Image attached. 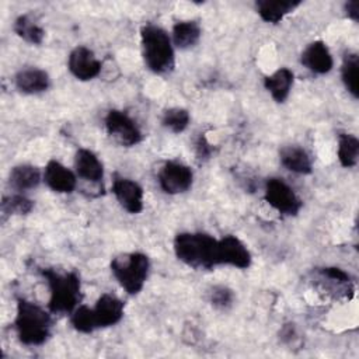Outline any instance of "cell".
I'll return each mask as SVG.
<instances>
[{
	"instance_id": "obj_10",
	"label": "cell",
	"mask_w": 359,
	"mask_h": 359,
	"mask_svg": "<svg viewBox=\"0 0 359 359\" xmlns=\"http://www.w3.org/2000/svg\"><path fill=\"white\" fill-rule=\"evenodd\" d=\"M67 66L70 73L81 81L93 80L101 73L102 69V63L87 46H76L69 55Z\"/></svg>"
},
{
	"instance_id": "obj_24",
	"label": "cell",
	"mask_w": 359,
	"mask_h": 359,
	"mask_svg": "<svg viewBox=\"0 0 359 359\" xmlns=\"http://www.w3.org/2000/svg\"><path fill=\"white\" fill-rule=\"evenodd\" d=\"M358 76H359V56L355 52H346L341 66V77L348 93L352 94L353 98L359 97L358 90Z\"/></svg>"
},
{
	"instance_id": "obj_16",
	"label": "cell",
	"mask_w": 359,
	"mask_h": 359,
	"mask_svg": "<svg viewBox=\"0 0 359 359\" xmlns=\"http://www.w3.org/2000/svg\"><path fill=\"white\" fill-rule=\"evenodd\" d=\"M74 168L84 181L98 184L104 178V167L100 158L88 149H79L74 157Z\"/></svg>"
},
{
	"instance_id": "obj_26",
	"label": "cell",
	"mask_w": 359,
	"mask_h": 359,
	"mask_svg": "<svg viewBox=\"0 0 359 359\" xmlns=\"http://www.w3.org/2000/svg\"><path fill=\"white\" fill-rule=\"evenodd\" d=\"M161 123L168 130H171L174 133H180V132L185 130L189 123V112L180 107L168 108L163 114Z\"/></svg>"
},
{
	"instance_id": "obj_4",
	"label": "cell",
	"mask_w": 359,
	"mask_h": 359,
	"mask_svg": "<svg viewBox=\"0 0 359 359\" xmlns=\"http://www.w3.org/2000/svg\"><path fill=\"white\" fill-rule=\"evenodd\" d=\"M140 39L144 63L153 73L163 74L174 69L175 57L172 41L163 28L154 24L143 25Z\"/></svg>"
},
{
	"instance_id": "obj_31",
	"label": "cell",
	"mask_w": 359,
	"mask_h": 359,
	"mask_svg": "<svg viewBox=\"0 0 359 359\" xmlns=\"http://www.w3.org/2000/svg\"><path fill=\"white\" fill-rule=\"evenodd\" d=\"M345 11H346V15L353 20L355 22L359 20V3L358 1H348L345 4Z\"/></svg>"
},
{
	"instance_id": "obj_3",
	"label": "cell",
	"mask_w": 359,
	"mask_h": 359,
	"mask_svg": "<svg viewBox=\"0 0 359 359\" xmlns=\"http://www.w3.org/2000/svg\"><path fill=\"white\" fill-rule=\"evenodd\" d=\"M41 273L49 287V310L55 314H72L81 299L80 278L76 272H60L52 268L42 269Z\"/></svg>"
},
{
	"instance_id": "obj_17",
	"label": "cell",
	"mask_w": 359,
	"mask_h": 359,
	"mask_svg": "<svg viewBox=\"0 0 359 359\" xmlns=\"http://www.w3.org/2000/svg\"><path fill=\"white\" fill-rule=\"evenodd\" d=\"M293 72L287 67H279L272 74L266 76L264 80L265 88L271 94V97L276 102H285V100L289 97L290 88L293 86Z\"/></svg>"
},
{
	"instance_id": "obj_27",
	"label": "cell",
	"mask_w": 359,
	"mask_h": 359,
	"mask_svg": "<svg viewBox=\"0 0 359 359\" xmlns=\"http://www.w3.org/2000/svg\"><path fill=\"white\" fill-rule=\"evenodd\" d=\"M70 323L76 331L83 332V334H90L97 328L95 321H94L93 309L88 306H84V304L77 306L73 310V313L70 316Z\"/></svg>"
},
{
	"instance_id": "obj_11",
	"label": "cell",
	"mask_w": 359,
	"mask_h": 359,
	"mask_svg": "<svg viewBox=\"0 0 359 359\" xmlns=\"http://www.w3.org/2000/svg\"><path fill=\"white\" fill-rule=\"evenodd\" d=\"M112 192L119 205L129 213H139L143 209V189L129 178L116 177L112 182Z\"/></svg>"
},
{
	"instance_id": "obj_6",
	"label": "cell",
	"mask_w": 359,
	"mask_h": 359,
	"mask_svg": "<svg viewBox=\"0 0 359 359\" xmlns=\"http://www.w3.org/2000/svg\"><path fill=\"white\" fill-rule=\"evenodd\" d=\"M108 135L119 144L130 147L142 142V132L136 122L123 111L111 109L105 116Z\"/></svg>"
},
{
	"instance_id": "obj_15",
	"label": "cell",
	"mask_w": 359,
	"mask_h": 359,
	"mask_svg": "<svg viewBox=\"0 0 359 359\" xmlns=\"http://www.w3.org/2000/svg\"><path fill=\"white\" fill-rule=\"evenodd\" d=\"M15 87L24 94H39L49 88V74L38 67H27L20 70L14 79Z\"/></svg>"
},
{
	"instance_id": "obj_13",
	"label": "cell",
	"mask_w": 359,
	"mask_h": 359,
	"mask_svg": "<svg viewBox=\"0 0 359 359\" xmlns=\"http://www.w3.org/2000/svg\"><path fill=\"white\" fill-rule=\"evenodd\" d=\"M300 62L304 67L316 74H325L332 69L334 60L330 49L323 41H314L309 43L302 52Z\"/></svg>"
},
{
	"instance_id": "obj_12",
	"label": "cell",
	"mask_w": 359,
	"mask_h": 359,
	"mask_svg": "<svg viewBox=\"0 0 359 359\" xmlns=\"http://www.w3.org/2000/svg\"><path fill=\"white\" fill-rule=\"evenodd\" d=\"M97 328H105L118 324L123 317V303L111 293H104L93 307Z\"/></svg>"
},
{
	"instance_id": "obj_1",
	"label": "cell",
	"mask_w": 359,
	"mask_h": 359,
	"mask_svg": "<svg viewBox=\"0 0 359 359\" xmlns=\"http://www.w3.org/2000/svg\"><path fill=\"white\" fill-rule=\"evenodd\" d=\"M52 318L41 306L27 299L17 300L14 328L21 344L28 346L42 345L50 335Z\"/></svg>"
},
{
	"instance_id": "obj_14",
	"label": "cell",
	"mask_w": 359,
	"mask_h": 359,
	"mask_svg": "<svg viewBox=\"0 0 359 359\" xmlns=\"http://www.w3.org/2000/svg\"><path fill=\"white\" fill-rule=\"evenodd\" d=\"M45 184L55 192L70 194L77 185V178L67 167L56 160H50L43 171Z\"/></svg>"
},
{
	"instance_id": "obj_21",
	"label": "cell",
	"mask_w": 359,
	"mask_h": 359,
	"mask_svg": "<svg viewBox=\"0 0 359 359\" xmlns=\"http://www.w3.org/2000/svg\"><path fill=\"white\" fill-rule=\"evenodd\" d=\"M201 27L196 21H178L172 27V43L180 49H188L198 43Z\"/></svg>"
},
{
	"instance_id": "obj_29",
	"label": "cell",
	"mask_w": 359,
	"mask_h": 359,
	"mask_svg": "<svg viewBox=\"0 0 359 359\" xmlns=\"http://www.w3.org/2000/svg\"><path fill=\"white\" fill-rule=\"evenodd\" d=\"M233 292L227 287V286H223V285H217V286H213L212 290L209 292V300L210 303L216 307V309H227L229 306H231L233 303Z\"/></svg>"
},
{
	"instance_id": "obj_22",
	"label": "cell",
	"mask_w": 359,
	"mask_h": 359,
	"mask_svg": "<svg viewBox=\"0 0 359 359\" xmlns=\"http://www.w3.org/2000/svg\"><path fill=\"white\" fill-rule=\"evenodd\" d=\"M14 32L31 45H39L45 38L43 28L31 14H22L17 17L14 21Z\"/></svg>"
},
{
	"instance_id": "obj_8",
	"label": "cell",
	"mask_w": 359,
	"mask_h": 359,
	"mask_svg": "<svg viewBox=\"0 0 359 359\" xmlns=\"http://www.w3.org/2000/svg\"><path fill=\"white\" fill-rule=\"evenodd\" d=\"M192 170L178 161H167L158 172L161 189L168 195H177L188 191L192 185Z\"/></svg>"
},
{
	"instance_id": "obj_9",
	"label": "cell",
	"mask_w": 359,
	"mask_h": 359,
	"mask_svg": "<svg viewBox=\"0 0 359 359\" xmlns=\"http://www.w3.org/2000/svg\"><path fill=\"white\" fill-rule=\"evenodd\" d=\"M217 265H231L245 269L251 264V254L245 244L236 236H224L217 240L216 250Z\"/></svg>"
},
{
	"instance_id": "obj_19",
	"label": "cell",
	"mask_w": 359,
	"mask_h": 359,
	"mask_svg": "<svg viewBox=\"0 0 359 359\" xmlns=\"http://www.w3.org/2000/svg\"><path fill=\"white\" fill-rule=\"evenodd\" d=\"M280 163L285 168L296 174H310L311 160L307 151L299 146H285L279 151Z\"/></svg>"
},
{
	"instance_id": "obj_20",
	"label": "cell",
	"mask_w": 359,
	"mask_h": 359,
	"mask_svg": "<svg viewBox=\"0 0 359 359\" xmlns=\"http://www.w3.org/2000/svg\"><path fill=\"white\" fill-rule=\"evenodd\" d=\"M8 181L15 191L22 192V191L34 189L41 182V172L35 165L20 164L13 167V170L10 171Z\"/></svg>"
},
{
	"instance_id": "obj_30",
	"label": "cell",
	"mask_w": 359,
	"mask_h": 359,
	"mask_svg": "<svg viewBox=\"0 0 359 359\" xmlns=\"http://www.w3.org/2000/svg\"><path fill=\"white\" fill-rule=\"evenodd\" d=\"M195 151H196V157L199 160H206L212 154V146L203 135H199V137L196 139Z\"/></svg>"
},
{
	"instance_id": "obj_2",
	"label": "cell",
	"mask_w": 359,
	"mask_h": 359,
	"mask_svg": "<svg viewBox=\"0 0 359 359\" xmlns=\"http://www.w3.org/2000/svg\"><path fill=\"white\" fill-rule=\"evenodd\" d=\"M217 240L206 233H180L174 238L177 258L194 269H212L216 261Z\"/></svg>"
},
{
	"instance_id": "obj_7",
	"label": "cell",
	"mask_w": 359,
	"mask_h": 359,
	"mask_svg": "<svg viewBox=\"0 0 359 359\" xmlns=\"http://www.w3.org/2000/svg\"><path fill=\"white\" fill-rule=\"evenodd\" d=\"M265 201L282 215H297L302 201L283 180L269 178L265 184Z\"/></svg>"
},
{
	"instance_id": "obj_23",
	"label": "cell",
	"mask_w": 359,
	"mask_h": 359,
	"mask_svg": "<svg viewBox=\"0 0 359 359\" xmlns=\"http://www.w3.org/2000/svg\"><path fill=\"white\" fill-rule=\"evenodd\" d=\"M318 276L321 282H327L328 285H332L331 292L337 294L348 296V293L353 292L351 276L341 268L328 266L318 271Z\"/></svg>"
},
{
	"instance_id": "obj_25",
	"label": "cell",
	"mask_w": 359,
	"mask_h": 359,
	"mask_svg": "<svg viewBox=\"0 0 359 359\" xmlns=\"http://www.w3.org/2000/svg\"><path fill=\"white\" fill-rule=\"evenodd\" d=\"M359 157V140L351 133H341L338 136V158L339 163L351 168L356 165Z\"/></svg>"
},
{
	"instance_id": "obj_5",
	"label": "cell",
	"mask_w": 359,
	"mask_h": 359,
	"mask_svg": "<svg viewBox=\"0 0 359 359\" xmlns=\"http://www.w3.org/2000/svg\"><path fill=\"white\" fill-rule=\"evenodd\" d=\"M150 262L143 252H128L111 261V271L128 294H137L147 279Z\"/></svg>"
},
{
	"instance_id": "obj_18",
	"label": "cell",
	"mask_w": 359,
	"mask_h": 359,
	"mask_svg": "<svg viewBox=\"0 0 359 359\" xmlns=\"http://www.w3.org/2000/svg\"><path fill=\"white\" fill-rule=\"evenodd\" d=\"M300 6V1H293V0H258L255 3L257 13L259 17L271 24L279 22L286 14L292 13L296 7Z\"/></svg>"
},
{
	"instance_id": "obj_28",
	"label": "cell",
	"mask_w": 359,
	"mask_h": 359,
	"mask_svg": "<svg viewBox=\"0 0 359 359\" xmlns=\"http://www.w3.org/2000/svg\"><path fill=\"white\" fill-rule=\"evenodd\" d=\"M32 201L20 194L7 196L1 202L3 215H27L32 210Z\"/></svg>"
}]
</instances>
